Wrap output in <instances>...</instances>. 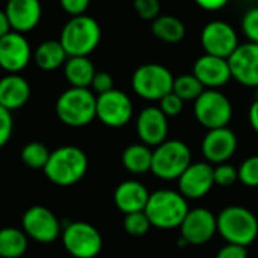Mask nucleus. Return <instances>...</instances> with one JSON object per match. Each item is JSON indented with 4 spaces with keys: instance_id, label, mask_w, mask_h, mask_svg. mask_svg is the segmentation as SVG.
<instances>
[{
    "instance_id": "26",
    "label": "nucleus",
    "mask_w": 258,
    "mask_h": 258,
    "mask_svg": "<svg viewBox=\"0 0 258 258\" xmlns=\"http://www.w3.org/2000/svg\"><path fill=\"white\" fill-rule=\"evenodd\" d=\"M29 249V237L21 228H0V258H21Z\"/></svg>"
},
{
    "instance_id": "23",
    "label": "nucleus",
    "mask_w": 258,
    "mask_h": 258,
    "mask_svg": "<svg viewBox=\"0 0 258 258\" xmlns=\"http://www.w3.org/2000/svg\"><path fill=\"white\" fill-rule=\"evenodd\" d=\"M97 70L89 56H71L63 65L65 80L73 88H91Z\"/></svg>"
},
{
    "instance_id": "8",
    "label": "nucleus",
    "mask_w": 258,
    "mask_h": 258,
    "mask_svg": "<svg viewBox=\"0 0 258 258\" xmlns=\"http://www.w3.org/2000/svg\"><path fill=\"white\" fill-rule=\"evenodd\" d=\"M62 246L73 258H95L103 249L100 231L89 222L74 221L63 227Z\"/></svg>"
},
{
    "instance_id": "1",
    "label": "nucleus",
    "mask_w": 258,
    "mask_h": 258,
    "mask_svg": "<svg viewBox=\"0 0 258 258\" xmlns=\"http://www.w3.org/2000/svg\"><path fill=\"white\" fill-rule=\"evenodd\" d=\"M89 160L86 153L76 145H62L50 153L48 162L44 166L47 180L60 187L77 184L88 172Z\"/></svg>"
},
{
    "instance_id": "9",
    "label": "nucleus",
    "mask_w": 258,
    "mask_h": 258,
    "mask_svg": "<svg viewBox=\"0 0 258 258\" xmlns=\"http://www.w3.org/2000/svg\"><path fill=\"white\" fill-rule=\"evenodd\" d=\"M194 115L207 130L228 127L233 118V104L219 89H206L194 101Z\"/></svg>"
},
{
    "instance_id": "41",
    "label": "nucleus",
    "mask_w": 258,
    "mask_h": 258,
    "mask_svg": "<svg viewBox=\"0 0 258 258\" xmlns=\"http://www.w3.org/2000/svg\"><path fill=\"white\" fill-rule=\"evenodd\" d=\"M248 118H249V124H251L252 130L255 133H258V97L252 101V104L249 106Z\"/></svg>"
},
{
    "instance_id": "43",
    "label": "nucleus",
    "mask_w": 258,
    "mask_h": 258,
    "mask_svg": "<svg viewBox=\"0 0 258 258\" xmlns=\"http://www.w3.org/2000/svg\"><path fill=\"white\" fill-rule=\"evenodd\" d=\"M6 2H8V0H6Z\"/></svg>"
},
{
    "instance_id": "19",
    "label": "nucleus",
    "mask_w": 258,
    "mask_h": 258,
    "mask_svg": "<svg viewBox=\"0 0 258 258\" xmlns=\"http://www.w3.org/2000/svg\"><path fill=\"white\" fill-rule=\"evenodd\" d=\"M192 74L203 83L206 89H219L233 79L228 59H222L207 53L195 60Z\"/></svg>"
},
{
    "instance_id": "37",
    "label": "nucleus",
    "mask_w": 258,
    "mask_h": 258,
    "mask_svg": "<svg viewBox=\"0 0 258 258\" xmlns=\"http://www.w3.org/2000/svg\"><path fill=\"white\" fill-rule=\"evenodd\" d=\"M89 89L97 95L109 92V91L113 89V77L106 71H97L94 79H92V83H91Z\"/></svg>"
},
{
    "instance_id": "29",
    "label": "nucleus",
    "mask_w": 258,
    "mask_h": 258,
    "mask_svg": "<svg viewBox=\"0 0 258 258\" xmlns=\"http://www.w3.org/2000/svg\"><path fill=\"white\" fill-rule=\"evenodd\" d=\"M206 88L194 74H181L174 79L172 92L177 94L183 101H195Z\"/></svg>"
},
{
    "instance_id": "18",
    "label": "nucleus",
    "mask_w": 258,
    "mask_h": 258,
    "mask_svg": "<svg viewBox=\"0 0 258 258\" xmlns=\"http://www.w3.org/2000/svg\"><path fill=\"white\" fill-rule=\"evenodd\" d=\"M168 132V116L159 106H148L139 112L136 119V133L142 144L156 148L166 141Z\"/></svg>"
},
{
    "instance_id": "16",
    "label": "nucleus",
    "mask_w": 258,
    "mask_h": 258,
    "mask_svg": "<svg viewBox=\"0 0 258 258\" xmlns=\"http://www.w3.org/2000/svg\"><path fill=\"white\" fill-rule=\"evenodd\" d=\"M201 150L210 165L227 163L237 151V136L228 127L209 130L203 139Z\"/></svg>"
},
{
    "instance_id": "22",
    "label": "nucleus",
    "mask_w": 258,
    "mask_h": 258,
    "mask_svg": "<svg viewBox=\"0 0 258 258\" xmlns=\"http://www.w3.org/2000/svg\"><path fill=\"white\" fill-rule=\"evenodd\" d=\"M30 94L29 82L20 74H6L0 79V106L9 112L24 107Z\"/></svg>"
},
{
    "instance_id": "15",
    "label": "nucleus",
    "mask_w": 258,
    "mask_h": 258,
    "mask_svg": "<svg viewBox=\"0 0 258 258\" xmlns=\"http://www.w3.org/2000/svg\"><path fill=\"white\" fill-rule=\"evenodd\" d=\"M233 79L246 88H258V44L243 42L228 57Z\"/></svg>"
},
{
    "instance_id": "10",
    "label": "nucleus",
    "mask_w": 258,
    "mask_h": 258,
    "mask_svg": "<svg viewBox=\"0 0 258 258\" xmlns=\"http://www.w3.org/2000/svg\"><path fill=\"white\" fill-rule=\"evenodd\" d=\"M21 230L29 240L48 245L56 242L62 234L59 218L45 206H32L21 216Z\"/></svg>"
},
{
    "instance_id": "25",
    "label": "nucleus",
    "mask_w": 258,
    "mask_h": 258,
    "mask_svg": "<svg viewBox=\"0 0 258 258\" xmlns=\"http://www.w3.org/2000/svg\"><path fill=\"white\" fill-rule=\"evenodd\" d=\"M122 166L136 175H142L151 172V162H153V150L145 144H132L128 145L121 156Z\"/></svg>"
},
{
    "instance_id": "42",
    "label": "nucleus",
    "mask_w": 258,
    "mask_h": 258,
    "mask_svg": "<svg viewBox=\"0 0 258 258\" xmlns=\"http://www.w3.org/2000/svg\"><path fill=\"white\" fill-rule=\"evenodd\" d=\"M11 24H9V20H8V15L5 12V9H0V39L8 35L11 32Z\"/></svg>"
},
{
    "instance_id": "38",
    "label": "nucleus",
    "mask_w": 258,
    "mask_h": 258,
    "mask_svg": "<svg viewBox=\"0 0 258 258\" xmlns=\"http://www.w3.org/2000/svg\"><path fill=\"white\" fill-rule=\"evenodd\" d=\"M59 3L68 15L74 17V15L85 14L86 9L89 8L91 0H59Z\"/></svg>"
},
{
    "instance_id": "30",
    "label": "nucleus",
    "mask_w": 258,
    "mask_h": 258,
    "mask_svg": "<svg viewBox=\"0 0 258 258\" xmlns=\"http://www.w3.org/2000/svg\"><path fill=\"white\" fill-rule=\"evenodd\" d=\"M151 228V222L145 212H136L125 215L124 218V230L132 237H142L145 236Z\"/></svg>"
},
{
    "instance_id": "2",
    "label": "nucleus",
    "mask_w": 258,
    "mask_h": 258,
    "mask_svg": "<svg viewBox=\"0 0 258 258\" xmlns=\"http://www.w3.org/2000/svg\"><path fill=\"white\" fill-rule=\"evenodd\" d=\"M54 112L67 127H86L97 118V95L89 88L70 86L57 97Z\"/></svg>"
},
{
    "instance_id": "5",
    "label": "nucleus",
    "mask_w": 258,
    "mask_h": 258,
    "mask_svg": "<svg viewBox=\"0 0 258 258\" xmlns=\"http://www.w3.org/2000/svg\"><path fill=\"white\" fill-rule=\"evenodd\" d=\"M218 233L227 243L248 248L255 242L258 236L257 216L246 207L230 206L218 216Z\"/></svg>"
},
{
    "instance_id": "36",
    "label": "nucleus",
    "mask_w": 258,
    "mask_h": 258,
    "mask_svg": "<svg viewBox=\"0 0 258 258\" xmlns=\"http://www.w3.org/2000/svg\"><path fill=\"white\" fill-rule=\"evenodd\" d=\"M14 133V118L12 112L0 106V150L11 141Z\"/></svg>"
},
{
    "instance_id": "6",
    "label": "nucleus",
    "mask_w": 258,
    "mask_h": 258,
    "mask_svg": "<svg viewBox=\"0 0 258 258\" xmlns=\"http://www.w3.org/2000/svg\"><path fill=\"white\" fill-rule=\"evenodd\" d=\"M192 163L190 148L178 139L165 141L153 150L151 172L165 181L178 180Z\"/></svg>"
},
{
    "instance_id": "34",
    "label": "nucleus",
    "mask_w": 258,
    "mask_h": 258,
    "mask_svg": "<svg viewBox=\"0 0 258 258\" xmlns=\"http://www.w3.org/2000/svg\"><path fill=\"white\" fill-rule=\"evenodd\" d=\"M133 9L139 18L145 21H154L160 15V0H133Z\"/></svg>"
},
{
    "instance_id": "40",
    "label": "nucleus",
    "mask_w": 258,
    "mask_h": 258,
    "mask_svg": "<svg viewBox=\"0 0 258 258\" xmlns=\"http://www.w3.org/2000/svg\"><path fill=\"white\" fill-rule=\"evenodd\" d=\"M195 5L204 11H219L228 5L230 0H194Z\"/></svg>"
},
{
    "instance_id": "7",
    "label": "nucleus",
    "mask_w": 258,
    "mask_h": 258,
    "mask_svg": "<svg viewBox=\"0 0 258 258\" xmlns=\"http://www.w3.org/2000/svg\"><path fill=\"white\" fill-rule=\"evenodd\" d=\"M172 73L160 63H144L138 67L132 76L133 92L147 101H160L165 95L172 92Z\"/></svg>"
},
{
    "instance_id": "32",
    "label": "nucleus",
    "mask_w": 258,
    "mask_h": 258,
    "mask_svg": "<svg viewBox=\"0 0 258 258\" xmlns=\"http://www.w3.org/2000/svg\"><path fill=\"white\" fill-rule=\"evenodd\" d=\"M242 33L246 36L248 42L258 44V6L249 8L240 21Z\"/></svg>"
},
{
    "instance_id": "35",
    "label": "nucleus",
    "mask_w": 258,
    "mask_h": 258,
    "mask_svg": "<svg viewBox=\"0 0 258 258\" xmlns=\"http://www.w3.org/2000/svg\"><path fill=\"white\" fill-rule=\"evenodd\" d=\"M159 107L160 110L169 118V116H178L183 112L184 107V101L174 92H169L168 95H165L160 101H159Z\"/></svg>"
},
{
    "instance_id": "4",
    "label": "nucleus",
    "mask_w": 258,
    "mask_h": 258,
    "mask_svg": "<svg viewBox=\"0 0 258 258\" xmlns=\"http://www.w3.org/2000/svg\"><path fill=\"white\" fill-rule=\"evenodd\" d=\"M189 210L190 209L187 200L180 192L160 189L150 194L144 212L148 216L151 227L160 230H172L180 228Z\"/></svg>"
},
{
    "instance_id": "3",
    "label": "nucleus",
    "mask_w": 258,
    "mask_h": 258,
    "mask_svg": "<svg viewBox=\"0 0 258 258\" xmlns=\"http://www.w3.org/2000/svg\"><path fill=\"white\" fill-rule=\"evenodd\" d=\"M59 41L68 57L89 56L101 41V27L91 15H74L63 24Z\"/></svg>"
},
{
    "instance_id": "20",
    "label": "nucleus",
    "mask_w": 258,
    "mask_h": 258,
    "mask_svg": "<svg viewBox=\"0 0 258 258\" xmlns=\"http://www.w3.org/2000/svg\"><path fill=\"white\" fill-rule=\"evenodd\" d=\"M5 12L11 29L18 33L32 32L41 21L42 5L39 0H8Z\"/></svg>"
},
{
    "instance_id": "12",
    "label": "nucleus",
    "mask_w": 258,
    "mask_h": 258,
    "mask_svg": "<svg viewBox=\"0 0 258 258\" xmlns=\"http://www.w3.org/2000/svg\"><path fill=\"white\" fill-rule=\"evenodd\" d=\"M133 116V103L130 97L119 91L112 89L97 95V119L110 128H121L130 122Z\"/></svg>"
},
{
    "instance_id": "39",
    "label": "nucleus",
    "mask_w": 258,
    "mask_h": 258,
    "mask_svg": "<svg viewBox=\"0 0 258 258\" xmlns=\"http://www.w3.org/2000/svg\"><path fill=\"white\" fill-rule=\"evenodd\" d=\"M216 258H248V249L240 245L227 243L218 251Z\"/></svg>"
},
{
    "instance_id": "17",
    "label": "nucleus",
    "mask_w": 258,
    "mask_h": 258,
    "mask_svg": "<svg viewBox=\"0 0 258 258\" xmlns=\"http://www.w3.org/2000/svg\"><path fill=\"white\" fill-rule=\"evenodd\" d=\"M177 181L178 192L186 200H200L206 197L215 186L213 166L209 162L190 163Z\"/></svg>"
},
{
    "instance_id": "31",
    "label": "nucleus",
    "mask_w": 258,
    "mask_h": 258,
    "mask_svg": "<svg viewBox=\"0 0 258 258\" xmlns=\"http://www.w3.org/2000/svg\"><path fill=\"white\" fill-rule=\"evenodd\" d=\"M239 181L248 187H258V156H251L237 168Z\"/></svg>"
},
{
    "instance_id": "24",
    "label": "nucleus",
    "mask_w": 258,
    "mask_h": 258,
    "mask_svg": "<svg viewBox=\"0 0 258 258\" xmlns=\"http://www.w3.org/2000/svg\"><path fill=\"white\" fill-rule=\"evenodd\" d=\"M33 59L39 70L54 71L65 65L68 54L59 39H47L35 48Z\"/></svg>"
},
{
    "instance_id": "21",
    "label": "nucleus",
    "mask_w": 258,
    "mask_h": 258,
    "mask_svg": "<svg viewBox=\"0 0 258 258\" xmlns=\"http://www.w3.org/2000/svg\"><path fill=\"white\" fill-rule=\"evenodd\" d=\"M148 198V189L138 180H125L119 183L113 192V203L116 209L124 215L144 212Z\"/></svg>"
},
{
    "instance_id": "33",
    "label": "nucleus",
    "mask_w": 258,
    "mask_h": 258,
    "mask_svg": "<svg viewBox=\"0 0 258 258\" xmlns=\"http://www.w3.org/2000/svg\"><path fill=\"white\" fill-rule=\"evenodd\" d=\"M215 184L221 187H230L239 180V171L230 163H221L213 168Z\"/></svg>"
},
{
    "instance_id": "14",
    "label": "nucleus",
    "mask_w": 258,
    "mask_h": 258,
    "mask_svg": "<svg viewBox=\"0 0 258 258\" xmlns=\"http://www.w3.org/2000/svg\"><path fill=\"white\" fill-rule=\"evenodd\" d=\"M32 56V47L23 33L11 30L0 39V68L8 74H20Z\"/></svg>"
},
{
    "instance_id": "27",
    "label": "nucleus",
    "mask_w": 258,
    "mask_h": 258,
    "mask_svg": "<svg viewBox=\"0 0 258 258\" xmlns=\"http://www.w3.org/2000/svg\"><path fill=\"white\" fill-rule=\"evenodd\" d=\"M151 32L157 39L166 44H177L184 39L186 26L178 17L159 15L154 21H151Z\"/></svg>"
},
{
    "instance_id": "13",
    "label": "nucleus",
    "mask_w": 258,
    "mask_h": 258,
    "mask_svg": "<svg viewBox=\"0 0 258 258\" xmlns=\"http://www.w3.org/2000/svg\"><path fill=\"white\" fill-rule=\"evenodd\" d=\"M218 233V218L204 207L190 209L180 225V236L187 245H204Z\"/></svg>"
},
{
    "instance_id": "28",
    "label": "nucleus",
    "mask_w": 258,
    "mask_h": 258,
    "mask_svg": "<svg viewBox=\"0 0 258 258\" xmlns=\"http://www.w3.org/2000/svg\"><path fill=\"white\" fill-rule=\"evenodd\" d=\"M50 153L51 151L48 150L45 144L32 141V142H27L21 148L20 157H21V162L30 169H44V166L48 162Z\"/></svg>"
},
{
    "instance_id": "11",
    "label": "nucleus",
    "mask_w": 258,
    "mask_h": 258,
    "mask_svg": "<svg viewBox=\"0 0 258 258\" xmlns=\"http://www.w3.org/2000/svg\"><path fill=\"white\" fill-rule=\"evenodd\" d=\"M201 45L207 54L228 59L240 42L236 29L228 21L213 20L201 30Z\"/></svg>"
}]
</instances>
